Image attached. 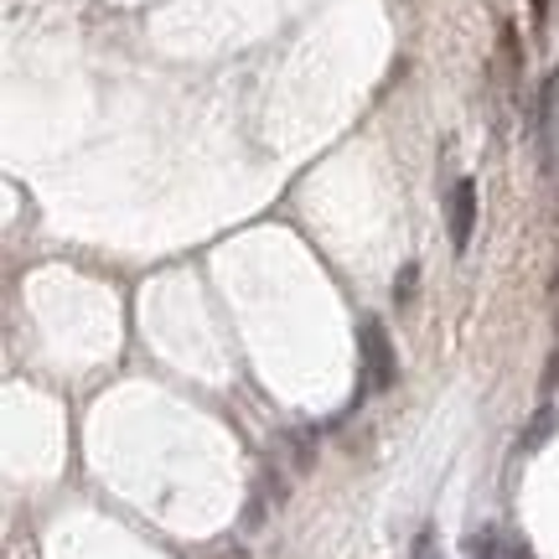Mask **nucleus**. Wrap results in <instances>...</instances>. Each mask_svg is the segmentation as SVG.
<instances>
[{"instance_id": "nucleus-1", "label": "nucleus", "mask_w": 559, "mask_h": 559, "mask_svg": "<svg viewBox=\"0 0 559 559\" xmlns=\"http://www.w3.org/2000/svg\"><path fill=\"white\" fill-rule=\"evenodd\" d=\"M358 347H362V373H368V389H394L400 379V362H394V342L383 332L379 317H362L358 321Z\"/></svg>"}, {"instance_id": "nucleus-2", "label": "nucleus", "mask_w": 559, "mask_h": 559, "mask_svg": "<svg viewBox=\"0 0 559 559\" xmlns=\"http://www.w3.org/2000/svg\"><path fill=\"white\" fill-rule=\"evenodd\" d=\"M472 228H477V181L461 177L456 187H451V249H456V254H466Z\"/></svg>"}, {"instance_id": "nucleus-3", "label": "nucleus", "mask_w": 559, "mask_h": 559, "mask_svg": "<svg viewBox=\"0 0 559 559\" xmlns=\"http://www.w3.org/2000/svg\"><path fill=\"white\" fill-rule=\"evenodd\" d=\"M285 445H290V466H296V472H311V466H317V436H311V430H290Z\"/></svg>"}, {"instance_id": "nucleus-4", "label": "nucleus", "mask_w": 559, "mask_h": 559, "mask_svg": "<svg viewBox=\"0 0 559 559\" xmlns=\"http://www.w3.org/2000/svg\"><path fill=\"white\" fill-rule=\"evenodd\" d=\"M415 285H419V264H404L400 280H394V300H400V306H409V300H415Z\"/></svg>"}, {"instance_id": "nucleus-5", "label": "nucleus", "mask_w": 559, "mask_h": 559, "mask_svg": "<svg viewBox=\"0 0 559 559\" xmlns=\"http://www.w3.org/2000/svg\"><path fill=\"white\" fill-rule=\"evenodd\" d=\"M472 559H502V539L492 528H481L477 539H472Z\"/></svg>"}, {"instance_id": "nucleus-6", "label": "nucleus", "mask_w": 559, "mask_h": 559, "mask_svg": "<svg viewBox=\"0 0 559 559\" xmlns=\"http://www.w3.org/2000/svg\"><path fill=\"white\" fill-rule=\"evenodd\" d=\"M409 559H440L436 528H419V534H415V549H409Z\"/></svg>"}, {"instance_id": "nucleus-7", "label": "nucleus", "mask_w": 559, "mask_h": 559, "mask_svg": "<svg viewBox=\"0 0 559 559\" xmlns=\"http://www.w3.org/2000/svg\"><path fill=\"white\" fill-rule=\"evenodd\" d=\"M549 425H555V415H549V409H539V415H534V425H528V436H523V451H534V445L549 436Z\"/></svg>"}, {"instance_id": "nucleus-8", "label": "nucleus", "mask_w": 559, "mask_h": 559, "mask_svg": "<svg viewBox=\"0 0 559 559\" xmlns=\"http://www.w3.org/2000/svg\"><path fill=\"white\" fill-rule=\"evenodd\" d=\"M213 559H249V549H243V544H223Z\"/></svg>"}, {"instance_id": "nucleus-9", "label": "nucleus", "mask_w": 559, "mask_h": 559, "mask_svg": "<svg viewBox=\"0 0 559 559\" xmlns=\"http://www.w3.org/2000/svg\"><path fill=\"white\" fill-rule=\"evenodd\" d=\"M555 383H559V353H555V358H549V373H544V389H555Z\"/></svg>"}, {"instance_id": "nucleus-10", "label": "nucleus", "mask_w": 559, "mask_h": 559, "mask_svg": "<svg viewBox=\"0 0 559 559\" xmlns=\"http://www.w3.org/2000/svg\"><path fill=\"white\" fill-rule=\"evenodd\" d=\"M513 559H534V555H528V549H519V555H513Z\"/></svg>"}]
</instances>
